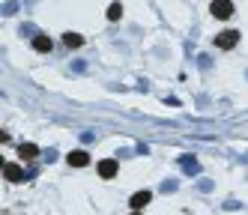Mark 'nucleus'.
<instances>
[{
  "instance_id": "nucleus-6",
  "label": "nucleus",
  "mask_w": 248,
  "mask_h": 215,
  "mask_svg": "<svg viewBox=\"0 0 248 215\" xmlns=\"http://www.w3.org/2000/svg\"><path fill=\"white\" fill-rule=\"evenodd\" d=\"M150 200H153V194H150V191H138V194H132V200H129V206H132V209L138 212V209H144V206H147Z\"/></svg>"
},
{
  "instance_id": "nucleus-12",
  "label": "nucleus",
  "mask_w": 248,
  "mask_h": 215,
  "mask_svg": "<svg viewBox=\"0 0 248 215\" xmlns=\"http://www.w3.org/2000/svg\"><path fill=\"white\" fill-rule=\"evenodd\" d=\"M135 215H138V212H135Z\"/></svg>"
},
{
  "instance_id": "nucleus-11",
  "label": "nucleus",
  "mask_w": 248,
  "mask_h": 215,
  "mask_svg": "<svg viewBox=\"0 0 248 215\" xmlns=\"http://www.w3.org/2000/svg\"><path fill=\"white\" fill-rule=\"evenodd\" d=\"M108 18H111V21H120V18H123V6H120V3L108 6Z\"/></svg>"
},
{
  "instance_id": "nucleus-3",
  "label": "nucleus",
  "mask_w": 248,
  "mask_h": 215,
  "mask_svg": "<svg viewBox=\"0 0 248 215\" xmlns=\"http://www.w3.org/2000/svg\"><path fill=\"white\" fill-rule=\"evenodd\" d=\"M66 161L72 168H87V165H90V155H87V150H72L66 155Z\"/></svg>"
},
{
  "instance_id": "nucleus-8",
  "label": "nucleus",
  "mask_w": 248,
  "mask_h": 215,
  "mask_svg": "<svg viewBox=\"0 0 248 215\" xmlns=\"http://www.w3.org/2000/svg\"><path fill=\"white\" fill-rule=\"evenodd\" d=\"M63 42H66L69 48H81L84 36H81V33H72V30H69V33H63Z\"/></svg>"
},
{
  "instance_id": "nucleus-1",
  "label": "nucleus",
  "mask_w": 248,
  "mask_h": 215,
  "mask_svg": "<svg viewBox=\"0 0 248 215\" xmlns=\"http://www.w3.org/2000/svg\"><path fill=\"white\" fill-rule=\"evenodd\" d=\"M236 42H239V33H236V30H224V33L216 36V45H218L221 51H230Z\"/></svg>"
},
{
  "instance_id": "nucleus-2",
  "label": "nucleus",
  "mask_w": 248,
  "mask_h": 215,
  "mask_svg": "<svg viewBox=\"0 0 248 215\" xmlns=\"http://www.w3.org/2000/svg\"><path fill=\"white\" fill-rule=\"evenodd\" d=\"M209 12L216 18H230V15H233V3H230V0H212Z\"/></svg>"
},
{
  "instance_id": "nucleus-5",
  "label": "nucleus",
  "mask_w": 248,
  "mask_h": 215,
  "mask_svg": "<svg viewBox=\"0 0 248 215\" xmlns=\"http://www.w3.org/2000/svg\"><path fill=\"white\" fill-rule=\"evenodd\" d=\"M99 176H102V179L117 176V161H114V158H102V161H99Z\"/></svg>"
},
{
  "instance_id": "nucleus-7",
  "label": "nucleus",
  "mask_w": 248,
  "mask_h": 215,
  "mask_svg": "<svg viewBox=\"0 0 248 215\" xmlns=\"http://www.w3.org/2000/svg\"><path fill=\"white\" fill-rule=\"evenodd\" d=\"M18 155L30 161V158H36V155H39V147H36V143H21V147H18Z\"/></svg>"
},
{
  "instance_id": "nucleus-4",
  "label": "nucleus",
  "mask_w": 248,
  "mask_h": 215,
  "mask_svg": "<svg viewBox=\"0 0 248 215\" xmlns=\"http://www.w3.org/2000/svg\"><path fill=\"white\" fill-rule=\"evenodd\" d=\"M3 176L9 179V183H24V179H27V173H24L21 165H6L3 168Z\"/></svg>"
},
{
  "instance_id": "nucleus-10",
  "label": "nucleus",
  "mask_w": 248,
  "mask_h": 215,
  "mask_svg": "<svg viewBox=\"0 0 248 215\" xmlns=\"http://www.w3.org/2000/svg\"><path fill=\"white\" fill-rule=\"evenodd\" d=\"M180 165H183L186 173H198V161H194L191 155H180Z\"/></svg>"
},
{
  "instance_id": "nucleus-9",
  "label": "nucleus",
  "mask_w": 248,
  "mask_h": 215,
  "mask_svg": "<svg viewBox=\"0 0 248 215\" xmlns=\"http://www.w3.org/2000/svg\"><path fill=\"white\" fill-rule=\"evenodd\" d=\"M51 45H54V42H51V39H48V36H36V39H33V48H36L39 54H45V51H51Z\"/></svg>"
}]
</instances>
